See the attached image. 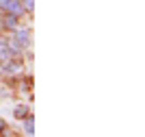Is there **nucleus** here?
<instances>
[{
  "mask_svg": "<svg viewBox=\"0 0 145 137\" xmlns=\"http://www.w3.org/2000/svg\"><path fill=\"white\" fill-rule=\"evenodd\" d=\"M13 54H15V50L11 48V44H9V42H2V39H0V63L9 61Z\"/></svg>",
  "mask_w": 145,
  "mask_h": 137,
  "instance_id": "nucleus-3",
  "label": "nucleus"
},
{
  "mask_svg": "<svg viewBox=\"0 0 145 137\" xmlns=\"http://www.w3.org/2000/svg\"><path fill=\"white\" fill-rule=\"evenodd\" d=\"M28 113H30V109L26 107V105H20V107L13 109V115H15L18 120H26V118H28Z\"/></svg>",
  "mask_w": 145,
  "mask_h": 137,
  "instance_id": "nucleus-4",
  "label": "nucleus"
},
{
  "mask_svg": "<svg viewBox=\"0 0 145 137\" xmlns=\"http://www.w3.org/2000/svg\"><path fill=\"white\" fill-rule=\"evenodd\" d=\"M11 44V48L15 50V54L22 50V48H28V44H30V33L26 28H15V35H13V42H9Z\"/></svg>",
  "mask_w": 145,
  "mask_h": 137,
  "instance_id": "nucleus-1",
  "label": "nucleus"
},
{
  "mask_svg": "<svg viewBox=\"0 0 145 137\" xmlns=\"http://www.w3.org/2000/svg\"><path fill=\"white\" fill-rule=\"evenodd\" d=\"M5 128H7V124H5V120H0V135L5 133Z\"/></svg>",
  "mask_w": 145,
  "mask_h": 137,
  "instance_id": "nucleus-8",
  "label": "nucleus"
},
{
  "mask_svg": "<svg viewBox=\"0 0 145 137\" xmlns=\"http://www.w3.org/2000/svg\"><path fill=\"white\" fill-rule=\"evenodd\" d=\"M22 9L24 11H33L35 9V0H22Z\"/></svg>",
  "mask_w": 145,
  "mask_h": 137,
  "instance_id": "nucleus-6",
  "label": "nucleus"
},
{
  "mask_svg": "<svg viewBox=\"0 0 145 137\" xmlns=\"http://www.w3.org/2000/svg\"><path fill=\"white\" fill-rule=\"evenodd\" d=\"M0 9L7 11V13H11V15H15V18H20V15L24 13L20 0H0Z\"/></svg>",
  "mask_w": 145,
  "mask_h": 137,
  "instance_id": "nucleus-2",
  "label": "nucleus"
},
{
  "mask_svg": "<svg viewBox=\"0 0 145 137\" xmlns=\"http://www.w3.org/2000/svg\"><path fill=\"white\" fill-rule=\"evenodd\" d=\"M2 24H5V28H9V30H15V28H18V18L9 13V15H7V18L2 20Z\"/></svg>",
  "mask_w": 145,
  "mask_h": 137,
  "instance_id": "nucleus-5",
  "label": "nucleus"
},
{
  "mask_svg": "<svg viewBox=\"0 0 145 137\" xmlns=\"http://www.w3.org/2000/svg\"><path fill=\"white\" fill-rule=\"evenodd\" d=\"M26 133H28V135L35 133V122H33V118H26Z\"/></svg>",
  "mask_w": 145,
  "mask_h": 137,
  "instance_id": "nucleus-7",
  "label": "nucleus"
}]
</instances>
